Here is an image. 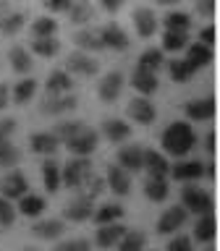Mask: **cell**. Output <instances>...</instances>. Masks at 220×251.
Here are the masks:
<instances>
[{
    "label": "cell",
    "instance_id": "33",
    "mask_svg": "<svg viewBox=\"0 0 220 251\" xmlns=\"http://www.w3.org/2000/svg\"><path fill=\"white\" fill-rule=\"evenodd\" d=\"M29 52L37 58H55L60 52V39L58 37H42V39H31Z\"/></svg>",
    "mask_w": 220,
    "mask_h": 251
},
{
    "label": "cell",
    "instance_id": "26",
    "mask_svg": "<svg viewBox=\"0 0 220 251\" xmlns=\"http://www.w3.org/2000/svg\"><path fill=\"white\" fill-rule=\"evenodd\" d=\"M68 21L74 26H92L94 21V5L89 0H74L68 8Z\"/></svg>",
    "mask_w": 220,
    "mask_h": 251
},
{
    "label": "cell",
    "instance_id": "51",
    "mask_svg": "<svg viewBox=\"0 0 220 251\" xmlns=\"http://www.w3.org/2000/svg\"><path fill=\"white\" fill-rule=\"evenodd\" d=\"M16 118H0V141H5V139H13V133H16Z\"/></svg>",
    "mask_w": 220,
    "mask_h": 251
},
{
    "label": "cell",
    "instance_id": "43",
    "mask_svg": "<svg viewBox=\"0 0 220 251\" xmlns=\"http://www.w3.org/2000/svg\"><path fill=\"white\" fill-rule=\"evenodd\" d=\"M82 128H86L84 121H60V123L53 128V133H55V139H58L60 144H66V141H71Z\"/></svg>",
    "mask_w": 220,
    "mask_h": 251
},
{
    "label": "cell",
    "instance_id": "12",
    "mask_svg": "<svg viewBox=\"0 0 220 251\" xmlns=\"http://www.w3.org/2000/svg\"><path fill=\"white\" fill-rule=\"evenodd\" d=\"M186 220H189V212L178 204V207H168V209H165L155 227H157V233H160V235H173L176 230H181V227L186 225Z\"/></svg>",
    "mask_w": 220,
    "mask_h": 251
},
{
    "label": "cell",
    "instance_id": "5",
    "mask_svg": "<svg viewBox=\"0 0 220 251\" xmlns=\"http://www.w3.org/2000/svg\"><path fill=\"white\" fill-rule=\"evenodd\" d=\"M66 74L71 76H82V78H89L94 76L100 71V60L94 58V55L89 52H82V50H76V52H71L68 58H66Z\"/></svg>",
    "mask_w": 220,
    "mask_h": 251
},
{
    "label": "cell",
    "instance_id": "1",
    "mask_svg": "<svg viewBox=\"0 0 220 251\" xmlns=\"http://www.w3.org/2000/svg\"><path fill=\"white\" fill-rule=\"evenodd\" d=\"M163 154H170V157H178V160H184V157L194 149L196 144V133L192 128V123L189 121H173L168 123V128L163 131Z\"/></svg>",
    "mask_w": 220,
    "mask_h": 251
},
{
    "label": "cell",
    "instance_id": "11",
    "mask_svg": "<svg viewBox=\"0 0 220 251\" xmlns=\"http://www.w3.org/2000/svg\"><path fill=\"white\" fill-rule=\"evenodd\" d=\"M131 24H134V31H137L139 37H155V31L157 26H160V21H157V16L155 11L149 5H141V8H134V13H131Z\"/></svg>",
    "mask_w": 220,
    "mask_h": 251
},
{
    "label": "cell",
    "instance_id": "28",
    "mask_svg": "<svg viewBox=\"0 0 220 251\" xmlns=\"http://www.w3.org/2000/svg\"><path fill=\"white\" fill-rule=\"evenodd\" d=\"M60 168H63V165H60L58 160H55V157H47V160L42 162V186H45L50 194L60 191V186H63Z\"/></svg>",
    "mask_w": 220,
    "mask_h": 251
},
{
    "label": "cell",
    "instance_id": "16",
    "mask_svg": "<svg viewBox=\"0 0 220 251\" xmlns=\"http://www.w3.org/2000/svg\"><path fill=\"white\" fill-rule=\"evenodd\" d=\"M74 45H76L82 52H89V55L105 50V45H102V37H100V29H94V26H82V29H76V31H74Z\"/></svg>",
    "mask_w": 220,
    "mask_h": 251
},
{
    "label": "cell",
    "instance_id": "38",
    "mask_svg": "<svg viewBox=\"0 0 220 251\" xmlns=\"http://www.w3.org/2000/svg\"><path fill=\"white\" fill-rule=\"evenodd\" d=\"M168 74H170V78H173L176 84H184V81H189V78L196 74V68H194L186 58H176V60L168 63Z\"/></svg>",
    "mask_w": 220,
    "mask_h": 251
},
{
    "label": "cell",
    "instance_id": "20",
    "mask_svg": "<svg viewBox=\"0 0 220 251\" xmlns=\"http://www.w3.org/2000/svg\"><path fill=\"white\" fill-rule=\"evenodd\" d=\"M144 170L149 178H168L170 173L168 154L157 152V149H144Z\"/></svg>",
    "mask_w": 220,
    "mask_h": 251
},
{
    "label": "cell",
    "instance_id": "15",
    "mask_svg": "<svg viewBox=\"0 0 220 251\" xmlns=\"http://www.w3.org/2000/svg\"><path fill=\"white\" fill-rule=\"evenodd\" d=\"M100 37H102L105 50H113V52H126L131 45L129 34H126L123 26H118V24H105V26L100 29Z\"/></svg>",
    "mask_w": 220,
    "mask_h": 251
},
{
    "label": "cell",
    "instance_id": "30",
    "mask_svg": "<svg viewBox=\"0 0 220 251\" xmlns=\"http://www.w3.org/2000/svg\"><path fill=\"white\" fill-rule=\"evenodd\" d=\"M144 196L152 204H163L165 199L170 196V186H168V178H149L144 180Z\"/></svg>",
    "mask_w": 220,
    "mask_h": 251
},
{
    "label": "cell",
    "instance_id": "55",
    "mask_svg": "<svg viewBox=\"0 0 220 251\" xmlns=\"http://www.w3.org/2000/svg\"><path fill=\"white\" fill-rule=\"evenodd\" d=\"M202 144H204V149H207V154H212V152H215V133L207 131V133H204V139H202Z\"/></svg>",
    "mask_w": 220,
    "mask_h": 251
},
{
    "label": "cell",
    "instance_id": "52",
    "mask_svg": "<svg viewBox=\"0 0 220 251\" xmlns=\"http://www.w3.org/2000/svg\"><path fill=\"white\" fill-rule=\"evenodd\" d=\"M196 42H199V45H207V47L215 45V26H204V29L196 31Z\"/></svg>",
    "mask_w": 220,
    "mask_h": 251
},
{
    "label": "cell",
    "instance_id": "41",
    "mask_svg": "<svg viewBox=\"0 0 220 251\" xmlns=\"http://www.w3.org/2000/svg\"><path fill=\"white\" fill-rule=\"evenodd\" d=\"M165 66V52L163 50H155V47H149V50H144L139 55V63L137 68H144V71H152V74H157Z\"/></svg>",
    "mask_w": 220,
    "mask_h": 251
},
{
    "label": "cell",
    "instance_id": "31",
    "mask_svg": "<svg viewBox=\"0 0 220 251\" xmlns=\"http://www.w3.org/2000/svg\"><path fill=\"white\" fill-rule=\"evenodd\" d=\"M215 217L212 215H199L196 217V223H194V238L192 241H196V243H210L215 241Z\"/></svg>",
    "mask_w": 220,
    "mask_h": 251
},
{
    "label": "cell",
    "instance_id": "46",
    "mask_svg": "<svg viewBox=\"0 0 220 251\" xmlns=\"http://www.w3.org/2000/svg\"><path fill=\"white\" fill-rule=\"evenodd\" d=\"M53 251H92V243L86 238H66V241H60Z\"/></svg>",
    "mask_w": 220,
    "mask_h": 251
},
{
    "label": "cell",
    "instance_id": "17",
    "mask_svg": "<svg viewBox=\"0 0 220 251\" xmlns=\"http://www.w3.org/2000/svg\"><path fill=\"white\" fill-rule=\"evenodd\" d=\"M105 186H108L115 196H129V191H131V173H126L118 162H115V165H108Z\"/></svg>",
    "mask_w": 220,
    "mask_h": 251
},
{
    "label": "cell",
    "instance_id": "10",
    "mask_svg": "<svg viewBox=\"0 0 220 251\" xmlns=\"http://www.w3.org/2000/svg\"><path fill=\"white\" fill-rule=\"evenodd\" d=\"M123 86H126V78H123L121 71H108L97 84V97L110 105V102H115L118 97H121Z\"/></svg>",
    "mask_w": 220,
    "mask_h": 251
},
{
    "label": "cell",
    "instance_id": "18",
    "mask_svg": "<svg viewBox=\"0 0 220 251\" xmlns=\"http://www.w3.org/2000/svg\"><path fill=\"white\" fill-rule=\"evenodd\" d=\"M144 144H129V147H121L118 152V165L126 170V173H139L144 170Z\"/></svg>",
    "mask_w": 220,
    "mask_h": 251
},
{
    "label": "cell",
    "instance_id": "50",
    "mask_svg": "<svg viewBox=\"0 0 220 251\" xmlns=\"http://www.w3.org/2000/svg\"><path fill=\"white\" fill-rule=\"evenodd\" d=\"M74 0H45V11L55 16V13H68V8Z\"/></svg>",
    "mask_w": 220,
    "mask_h": 251
},
{
    "label": "cell",
    "instance_id": "49",
    "mask_svg": "<svg viewBox=\"0 0 220 251\" xmlns=\"http://www.w3.org/2000/svg\"><path fill=\"white\" fill-rule=\"evenodd\" d=\"M194 11L202 19H212L215 16V0H194Z\"/></svg>",
    "mask_w": 220,
    "mask_h": 251
},
{
    "label": "cell",
    "instance_id": "59",
    "mask_svg": "<svg viewBox=\"0 0 220 251\" xmlns=\"http://www.w3.org/2000/svg\"><path fill=\"white\" fill-rule=\"evenodd\" d=\"M21 251H39V249H37V246H24Z\"/></svg>",
    "mask_w": 220,
    "mask_h": 251
},
{
    "label": "cell",
    "instance_id": "19",
    "mask_svg": "<svg viewBox=\"0 0 220 251\" xmlns=\"http://www.w3.org/2000/svg\"><path fill=\"white\" fill-rule=\"evenodd\" d=\"M129 230L123 223H110V225H97V233H94V243L100 249H115L118 241L123 238V233Z\"/></svg>",
    "mask_w": 220,
    "mask_h": 251
},
{
    "label": "cell",
    "instance_id": "2",
    "mask_svg": "<svg viewBox=\"0 0 220 251\" xmlns=\"http://www.w3.org/2000/svg\"><path fill=\"white\" fill-rule=\"evenodd\" d=\"M60 178H63V186L82 191V188L86 186V180L92 178V162H89V157H71V160L60 168Z\"/></svg>",
    "mask_w": 220,
    "mask_h": 251
},
{
    "label": "cell",
    "instance_id": "6",
    "mask_svg": "<svg viewBox=\"0 0 220 251\" xmlns=\"http://www.w3.org/2000/svg\"><path fill=\"white\" fill-rule=\"evenodd\" d=\"M92 215H94V199H89L86 194L71 196L63 207V217L68 223H86V220H92Z\"/></svg>",
    "mask_w": 220,
    "mask_h": 251
},
{
    "label": "cell",
    "instance_id": "23",
    "mask_svg": "<svg viewBox=\"0 0 220 251\" xmlns=\"http://www.w3.org/2000/svg\"><path fill=\"white\" fill-rule=\"evenodd\" d=\"M102 136H105L110 144H121L131 136V126L123 121V118H105L102 121Z\"/></svg>",
    "mask_w": 220,
    "mask_h": 251
},
{
    "label": "cell",
    "instance_id": "37",
    "mask_svg": "<svg viewBox=\"0 0 220 251\" xmlns=\"http://www.w3.org/2000/svg\"><path fill=\"white\" fill-rule=\"evenodd\" d=\"M37 94V78H21V81H16L13 84V89H11V100L13 102H19V105H27V102L31 100Z\"/></svg>",
    "mask_w": 220,
    "mask_h": 251
},
{
    "label": "cell",
    "instance_id": "56",
    "mask_svg": "<svg viewBox=\"0 0 220 251\" xmlns=\"http://www.w3.org/2000/svg\"><path fill=\"white\" fill-rule=\"evenodd\" d=\"M204 178H215V162H204Z\"/></svg>",
    "mask_w": 220,
    "mask_h": 251
},
{
    "label": "cell",
    "instance_id": "47",
    "mask_svg": "<svg viewBox=\"0 0 220 251\" xmlns=\"http://www.w3.org/2000/svg\"><path fill=\"white\" fill-rule=\"evenodd\" d=\"M165 251H194V241L189 235H181V233H173V238L168 241Z\"/></svg>",
    "mask_w": 220,
    "mask_h": 251
},
{
    "label": "cell",
    "instance_id": "42",
    "mask_svg": "<svg viewBox=\"0 0 220 251\" xmlns=\"http://www.w3.org/2000/svg\"><path fill=\"white\" fill-rule=\"evenodd\" d=\"M189 47V31H165L163 34V52H181Z\"/></svg>",
    "mask_w": 220,
    "mask_h": 251
},
{
    "label": "cell",
    "instance_id": "60",
    "mask_svg": "<svg viewBox=\"0 0 220 251\" xmlns=\"http://www.w3.org/2000/svg\"><path fill=\"white\" fill-rule=\"evenodd\" d=\"M204 251H212V249H210V246H207V249H204Z\"/></svg>",
    "mask_w": 220,
    "mask_h": 251
},
{
    "label": "cell",
    "instance_id": "40",
    "mask_svg": "<svg viewBox=\"0 0 220 251\" xmlns=\"http://www.w3.org/2000/svg\"><path fill=\"white\" fill-rule=\"evenodd\" d=\"M165 31H189L192 29V16L184 11H168L163 19Z\"/></svg>",
    "mask_w": 220,
    "mask_h": 251
},
{
    "label": "cell",
    "instance_id": "22",
    "mask_svg": "<svg viewBox=\"0 0 220 251\" xmlns=\"http://www.w3.org/2000/svg\"><path fill=\"white\" fill-rule=\"evenodd\" d=\"M131 86L139 92V97H149L160 89V81H157V74L152 71H144V68H134L131 71Z\"/></svg>",
    "mask_w": 220,
    "mask_h": 251
},
{
    "label": "cell",
    "instance_id": "9",
    "mask_svg": "<svg viewBox=\"0 0 220 251\" xmlns=\"http://www.w3.org/2000/svg\"><path fill=\"white\" fill-rule=\"evenodd\" d=\"M126 115L139 126H149V123H155V118H157V107L149 97H134L129 105H126Z\"/></svg>",
    "mask_w": 220,
    "mask_h": 251
},
{
    "label": "cell",
    "instance_id": "24",
    "mask_svg": "<svg viewBox=\"0 0 220 251\" xmlns=\"http://www.w3.org/2000/svg\"><path fill=\"white\" fill-rule=\"evenodd\" d=\"M29 149L34 154H42V157H55V152L60 149V141L55 139L53 131H39L29 139Z\"/></svg>",
    "mask_w": 220,
    "mask_h": 251
},
{
    "label": "cell",
    "instance_id": "7",
    "mask_svg": "<svg viewBox=\"0 0 220 251\" xmlns=\"http://www.w3.org/2000/svg\"><path fill=\"white\" fill-rule=\"evenodd\" d=\"M97 144H100V133L86 126V128H82L71 141H66V149L74 157H92L97 152Z\"/></svg>",
    "mask_w": 220,
    "mask_h": 251
},
{
    "label": "cell",
    "instance_id": "53",
    "mask_svg": "<svg viewBox=\"0 0 220 251\" xmlns=\"http://www.w3.org/2000/svg\"><path fill=\"white\" fill-rule=\"evenodd\" d=\"M100 8L108 13H118L123 8V0H100Z\"/></svg>",
    "mask_w": 220,
    "mask_h": 251
},
{
    "label": "cell",
    "instance_id": "57",
    "mask_svg": "<svg viewBox=\"0 0 220 251\" xmlns=\"http://www.w3.org/2000/svg\"><path fill=\"white\" fill-rule=\"evenodd\" d=\"M11 11V0H0V16H5Z\"/></svg>",
    "mask_w": 220,
    "mask_h": 251
},
{
    "label": "cell",
    "instance_id": "36",
    "mask_svg": "<svg viewBox=\"0 0 220 251\" xmlns=\"http://www.w3.org/2000/svg\"><path fill=\"white\" fill-rule=\"evenodd\" d=\"M31 39H42V37H58V21L53 19V16H37L34 21H31Z\"/></svg>",
    "mask_w": 220,
    "mask_h": 251
},
{
    "label": "cell",
    "instance_id": "54",
    "mask_svg": "<svg viewBox=\"0 0 220 251\" xmlns=\"http://www.w3.org/2000/svg\"><path fill=\"white\" fill-rule=\"evenodd\" d=\"M8 102H11V92H8V84L0 81V110L8 107Z\"/></svg>",
    "mask_w": 220,
    "mask_h": 251
},
{
    "label": "cell",
    "instance_id": "44",
    "mask_svg": "<svg viewBox=\"0 0 220 251\" xmlns=\"http://www.w3.org/2000/svg\"><path fill=\"white\" fill-rule=\"evenodd\" d=\"M19 160H21V152H19V147L13 144V139L0 141V168H16Z\"/></svg>",
    "mask_w": 220,
    "mask_h": 251
},
{
    "label": "cell",
    "instance_id": "4",
    "mask_svg": "<svg viewBox=\"0 0 220 251\" xmlns=\"http://www.w3.org/2000/svg\"><path fill=\"white\" fill-rule=\"evenodd\" d=\"M76 107H79V97L74 92L71 94H45L42 105H39V113L50 115V118H58V115L74 113Z\"/></svg>",
    "mask_w": 220,
    "mask_h": 251
},
{
    "label": "cell",
    "instance_id": "14",
    "mask_svg": "<svg viewBox=\"0 0 220 251\" xmlns=\"http://www.w3.org/2000/svg\"><path fill=\"white\" fill-rule=\"evenodd\" d=\"M215 118V100L212 97H196L186 102V121L189 123H207Z\"/></svg>",
    "mask_w": 220,
    "mask_h": 251
},
{
    "label": "cell",
    "instance_id": "25",
    "mask_svg": "<svg viewBox=\"0 0 220 251\" xmlns=\"http://www.w3.org/2000/svg\"><path fill=\"white\" fill-rule=\"evenodd\" d=\"M74 92V76L66 74V71H50L45 81V94H71Z\"/></svg>",
    "mask_w": 220,
    "mask_h": 251
},
{
    "label": "cell",
    "instance_id": "8",
    "mask_svg": "<svg viewBox=\"0 0 220 251\" xmlns=\"http://www.w3.org/2000/svg\"><path fill=\"white\" fill-rule=\"evenodd\" d=\"M24 194H29V180L19 170H8L0 178V196H5L8 201H19Z\"/></svg>",
    "mask_w": 220,
    "mask_h": 251
},
{
    "label": "cell",
    "instance_id": "34",
    "mask_svg": "<svg viewBox=\"0 0 220 251\" xmlns=\"http://www.w3.org/2000/svg\"><path fill=\"white\" fill-rule=\"evenodd\" d=\"M186 60L192 63L196 71L204 68V66H210V63H212V47L199 45V42H192V45L186 47Z\"/></svg>",
    "mask_w": 220,
    "mask_h": 251
},
{
    "label": "cell",
    "instance_id": "3",
    "mask_svg": "<svg viewBox=\"0 0 220 251\" xmlns=\"http://www.w3.org/2000/svg\"><path fill=\"white\" fill-rule=\"evenodd\" d=\"M181 207L194 215H212V196L207 188L199 186H186L181 194Z\"/></svg>",
    "mask_w": 220,
    "mask_h": 251
},
{
    "label": "cell",
    "instance_id": "39",
    "mask_svg": "<svg viewBox=\"0 0 220 251\" xmlns=\"http://www.w3.org/2000/svg\"><path fill=\"white\" fill-rule=\"evenodd\" d=\"M115 249L118 251H144L147 249V235L141 230H137V227H134V230H126Z\"/></svg>",
    "mask_w": 220,
    "mask_h": 251
},
{
    "label": "cell",
    "instance_id": "27",
    "mask_svg": "<svg viewBox=\"0 0 220 251\" xmlns=\"http://www.w3.org/2000/svg\"><path fill=\"white\" fill-rule=\"evenodd\" d=\"M8 63L16 74H29L34 68V55L29 52V47H21V45H13L8 50Z\"/></svg>",
    "mask_w": 220,
    "mask_h": 251
},
{
    "label": "cell",
    "instance_id": "21",
    "mask_svg": "<svg viewBox=\"0 0 220 251\" xmlns=\"http://www.w3.org/2000/svg\"><path fill=\"white\" fill-rule=\"evenodd\" d=\"M66 233V223L63 220H55V217H47V220H37L31 225V235L39 241H55Z\"/></svg>",
    "mask_w": 220,
    "mask_h": 251
},
{
    "label": "cell",
    "instance_id": "29",
    "mask_svg": "<svg viewBox=\"0 0 220 251\" xmlns=\"http://www.w3.org/2000/svg\"><path fill=\"white\" fill-rule=\"evenodd\" d=\"M123 207L118 201H105V204H100V207H94V215L92 220L97 225H110V223H121L123 220Z\"/></svg>",
    "mask_w": 220,
    "mask_h": 251
},
{
    "label": "cell",
    "instance_id": "32",
    "mask_svg": "<svg viewBox=\"0 0 220 251\" xmlns=\"http://www.w3.org/2000/svg\"><path fill=\"white\" fill-rule=\"evenodd\" d=\"M16 212L24 217H39L45 212V199L39 194H24L21 199H19V207H16Z\"/></svg>",
    "mask_w": 220,
    "mask_h": 251
},
{
    "label": "cell",
    "instance_id": "48",
    "mask_svg": "<svg viewBox=\"0 0 220 251\" xmlns=\"http://www.w3.org/2000/svg\"><path fill=\"white\" fill-rule=\"evenodd\" d=\"M105 178H100V176H92L89 180H86V186L82 188V194H86V196H89V199H97V196L102 194V191H105Z\"/></svg>",
    "mask_w": 220,
    "mask_h": 251
},
{
    "label": "cell",
    "instance_id": "35",
    "mask_svg": "<svg viewBox=\"0 0 220 251\" xmlns=\"http://www.w3.org/2000/svg\"><path fill=\"white\" fill-rule=\"evenodd\" d=\"M24 26H27V16L21 11H8L5 16H0V34L16 37Z\"/></svg>",
    "mask_w": 220,
    "mask_h": 251
},
{
    "label": "cell",
    "instance_id": "13",
    "mask_svg": "<svg viewBox=\"0 0 220 251\" xmlns=\"http://www.w3.org/2000/svg\"><path fill=\"white\" fill-rule=\"evenodd\" d=\"M181 183H196L199 178H204V162L202 160H178L176 165H170V173Z\"/></svg>",
    "mask_w": 220,
    "mask_h": 251
},
{
    "label": "cell",
    "instance_id": "45",
    "mask_svg": "<svg viewBox=\"0 0 220 251\" xmlns=\"http://www.w3.org/2000/svg\"><path fill=\"white\" fill-rule=\"evenodd\" d=\"M16 217H19V212H16L13 201H8L5 196H0V227H3V225H13Z\"/></svg>",
    "mask_w": 220,
    "mask_h": 251
},
{
    "label": "cell",
    "instance_id": "58",
    "mask_svg": "<svg viewBox=\"0 0 220 251\" xmlns=\"http://www.w3.org/2000/svg\"><path fill=\"white\" fill-rule=\"evenodd\" d=\"M155 3H157V5H176L178 0H155Z\"/></svg>",
    "mask_w": 220,
    "mask_h": 251
}]
</instances>
